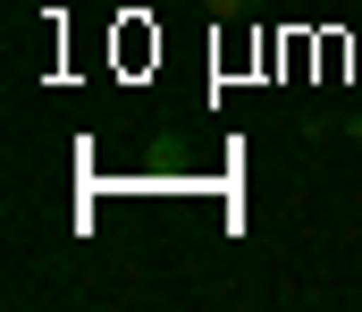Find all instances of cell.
<instances>
[{
    "label": "cell",
    "instance_id": "cell-1",
    "mask_svg": "<svg viewBox=\"0 0 362 312\" xmlns=\"http://www.w3.org/2000/svg\"><path fill=\"white\" fill-rule=\"evenodd\" d=\"M202 8H211L219 25H236V17H253V0H202Z\"/></svg>",
    "mask_w": 362,
    "mask_h": 312
}]
</instances>
